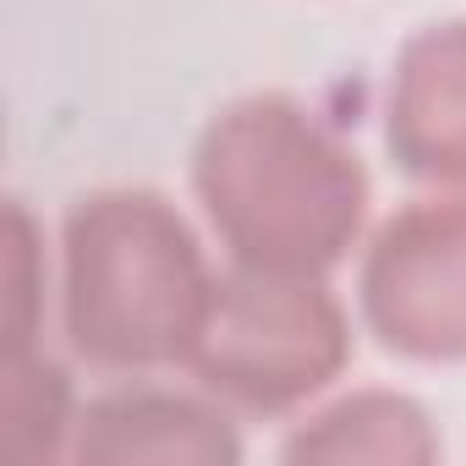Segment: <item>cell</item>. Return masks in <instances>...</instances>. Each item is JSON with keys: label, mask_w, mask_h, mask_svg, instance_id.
<instances>
[{"label": "cell", "mask_w": 466, "mask_h": 466, "mask_svg": "<svg viewBox=\"0 0 466 466\" xmlns=\"http://www.w3.org/2000/svg\"><path fill=\"white\" fill-rule=\"evenodd\" d=\"M0 335L6 351L39 346L45 329V291H50V264H45V230L34 225L28 203H6V275H0Z\"/></svg>", "instance_id": "obj_9"}, {"label": "cell", "mask_w": 466, "mask_h": 466, "mask_svg": "<svg viewBox=\"0 0 466 466\" xmlns=\"http://www.w3.org/2000/svg\"><path fill=\"white\" fill-rule=\"evenodd\" d=\"M444 455L433 411L406 390H346L324 406L313 400L280 439V461H379V466H428Z\"/></svg>", "instance_id": "obj_7"}, {"label": "cell", "mask_w": 466, "mask_h": 466, "mask_svg": "<svg viewBox=\"0 0 466 466\" xmlns=\"http://www.w3.org/2000/svg\"><path fill=\"white\" fill-rule=\"evenodd\" d=\"M219 269L192 219L154 187H94L61 214V340L110 379L187 368Z\"/></svg>", "instance_id": "obj_2"}, {"label": "cell", "mask_w": 466, "mask_h": 466, "mask_svg": "<svg viewBox=\"0 0 466 466\" xmlns=\"http://www.w3.org/2000/svg\"><path fill=\"white\" fill-rule=\"evenodd\" d=\"M77 390L72 373L45 351H6L0 368V422L17 455H45V461H66L72 450V428H77Z\"/></svg>", "instance_id": "obj_8"}, {"label": "cell", "mask_w": 466, "mask_h": 466, "mask_svg": "<svg viewBox=\"0 0 466 466\" xmlns=\"http://www.w3.org/2000/svg\"><path fill=\"white\" fill-rule=\"evenodd\" d=\"M384 154L433 192H466V17L417 28L384 83Z\"/></svg>", "instance_id": "obj_6"}, {"label": "cell", "mask_w": 466, "mask_h": 466, "mask_svg": "<svg viewBox=\"0 0 466 466\" xmlns=\"http://www.w3.org/2000/svg\"><path fill=\"white\" fill-rule=\"evenodd\" d=\"M192 198L225 264L335 275L368 237L362 154L297 94L264 88L219 105L192 143Z\"/></svg>", "instance_id": "obj_1"}, {"label": "cell", "mask_w": 466, "mask_h": 466, "mask_svg": "<svg viewBox=\"0 0 466 466\" xmlns=\"http://www.w3.org/2000/svg\"><path fill=\"white\" fill-rule=\"evenodd\" d=\"M351 313L329 275H269L225 264L187 373L237 417L269 422L324 400L351 368Z\"/></svg>", "instance_id": "obj_3"}, {"label": "cell", "mask_w": 466, "mask_h": 466, "mask_svg": "<svg viewBox=\"0 0 466 466\" xmlns=\"http://www.w3.org/2000/svg\"><path fill=\"white\" fill-rule=\"evenodd\" d=\"M248 455L237 411L208 390H165L127 379L77 406L72 450L77 466H237Z\"/></svg>", "instance_id": "obj_5"}, {"label": "cell", "mask_w": 466, "mask_h": 466, "mask_svg": "<svg viewBox=\"0 0 466 466\" xmlns=\"http://www.w3.org/2000/svg\"><path fill=\"white\" fill-rule=\"evenodd\" d=\"M357 319L400 362H466V192H428L373 225L357 258Z\"/></svg>", "instance_id": "obj_4"}]
</instances>
